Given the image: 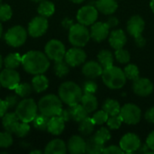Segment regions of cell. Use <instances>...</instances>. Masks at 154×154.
Instances as JSON below:
<instances>
[{
  "mask_svg": "<svg viewBox=\"0 0 154 154\" xmlns=\"http://www.w3.org/2000/svg\"><path fill=\"white\" fill-rule=\"evenodd\" d=\"M26 38H27V32L23 27L20 25H16L10 28L5 35V40L6 43L12 47L22 46L25 42Z\"/></svg>",
  "mask_w": 154,
  "mask_h": 154,
  "instance_id": "ba28073f",
  "label": "cell"
},
{
  "mask_svg": "<svg viewBox=\"0 0 154 154\" xmlns=\"http://www.w3.org/2000/svg\"><path fill=\"white\" fill-rule=\"evenodd\" d=\"M7 111V106L4 100L0 99V118H2Z\"/></svg>",
  "mask_w": 154,
  "mask_h": 154,
  "instance_id": "f5cc1de1",
  "label": "cell"
},
{
  "mask_svg": "<svg viewBox=\"0 0 154 154\" xmlns=\"http://www.w3.org/2000/svg\"><path fill=\"white\" fill-rule=\"evenodd\" d=\"M123 122L124 121H123L122 116H120V114H118V115H115V116H110L108 117V120L106 123H107V125L110 129L116 130V129L120 128Z\"/></svg>",
  "mask_w": 154,
  "mask_h": 154,
  "instance_id": "f35d334b",
  "label": "cell"
},
{
  "mask_svg": "<svg viewBox=\"0 0 154 154\" xmlns=\"http://www.w3.org/2000/svg\"><path fill=\"white\" fill-rule=\"evenodd\" d=\"M151 8H152V12L154 13V0H152V1H151Z\"/></svg>",
  "mask_w": 154,
  "mask_h": 154,
  "instance_id": "9f6ffc18",
  "label": "cell"
},
{
  "mask_svg": "<svg viewBox=\"0 0 154 154\" xmlns=\"http://www.w3.org/2000/svg\"><path fill=\"white\" fill-rule=\"evenodd\" d=\"M12 9L7 4H0V22L8 21L12 17Z\"/></svg>",
  "mask_w": 154,
  "mask_h": 154,
  "instance_id": "b9f144b4",
  "label": "cell"
},
{
  "mask_svg": "<svg viewBox=\"0 0 154 154\" xmlns=\"http://www.w3.org/2000/svg\"><path fill=\"white\" fill-rule=\"evenodd\" d=\"M118 23H119V21H118V19H117L116 16H112V17H110V18L107 20V22H106L107 25H108L110 28H112V27H116V26L118 24Z\"/></svg>",
  "mask_w": 154,
  "mask_h": 154,
  "instance_id": "816d5d0a",
  "label": "cell"
},
{
  "mask_svg": "<svg viewBox=\"0 0 154 154\" xmlns=\"http://www.w3.org/2000/svg\"><path fill=\"white\" fill-rule=\"evenodd\" d=\"M38 110V106L33 99L24 98L18 103L15 109V114L17 115L20 121L30 123L32 122V120L37 116Z\"/></svg>",
  "mask_w": 154,
  "mask_h": 154,
  "instance_id": "5b68a950",
  "label": "cell"
},
{
  "mask_svg": "<svg viewBox=\"0 0 154 154\" xmlns=\"http://www.w3.org/2000/svg\"><path fill=\"white\" fill-rule=\"evenodd\" d=\"M87 58L86 52L80 49V47H75L69 49L68 51H66L65 54V61L69 64L70 67H77L81 65L83 62H85Z\"/></svg>",
  "mask_w": 154,
  "mask_h": 154,
  "instance_id": "9a60e30c",
  "label": "cell"
},
{
  "mask_svg": "<svg viewBox=\"0 0 154 154\" xmlns=\"http://www.w3.org/2000/svg\"><path fill=\"white\" fill-rule=\"evenodd\" d=\"M115 56H116V59L120 63H128L130 61V58H131L129 51L126 50H124L123 48L116 50Z\"/></svg>",
  "mask_w": 154,
  "mask_h": 154,
  "instance_id": "7bdbcfd3",
  "label": "cell"
},
{
  "mask_svg": "<svg viewBox=\"0 0 154 154\" xmlns=\"http://www.w3.org/2000/svg\"><path fill=\"white\" fill-rule=\"evenodd\" d=\"M82 96V88L72 81L64 82L59 88V97L69 106L79 104Z\"/></svg>",
  "mask_w": 154,
  "mask_h": 154,
  "instance_id": "7a4b0ae2",
  "label": "cell"
},
{
  "mask_svg": "<svg viewBox=\"0 0 154 154\" xmlns=\"http://www.w3.org/2000/svg\"><path fill=\"white\" fill-rule=\"evenodd\" d=\"M65 128V121L61 119L59 116H51L48 123L47 131L53 135L60 134Z\"/></svg>",
  "mask_w": 154,
  "mask_h": 154,
  "instance_id": "44dd1931",
  "label": "cell"
},
{
  "mask_svg": "<svg viewBox=\"0 0 154 154\" xmlns=\"http://www.w3.org/2000/svg\"><path fill=\"white\" fill-rule=\"evenodd\" d=\"M18 97L19 96L17 94L16 95H9L4 99V101H5V105L7 106V109H12V108L17 106V105L19 103Z\"/></svg>",
  "mask_w": 154,
  "mask_h": 154,
  "instance_id": "bcb514c9",
  "label": "cell"
},
{
  "mask_svg": "<svg viewBox=\"0 0 154 154\" xmlns=\"http://www.w3.org/2000/svg\"><path fill=\"white\" fill-rule=\"evenodd\" d=\"M67 148L71 154H83L86 152V142L82 137L74 135L69 140Z\"/></svg>",
  "mask_w": 154,
  "mask_h": 154,
  "instance_id": "d6986e66",
  "label": "cell"
},
{
  "mask_svg": "<svg viewBox=\"0 0 154 154\" xmlns=\"http://www.w3.org/2000/svg\"><path fill=\"white\" fill-rule=\"evenodd\" d=\"M67 152L66 143L60 139H54L45 147L46 154H65Z\"/></svg>",
  "mask_w": 154,
  "mask_h": 154,
  "instance_id": "603a6c76",
  "label": "cell"
},
{
  "mask_svg": "<svg viewBox=\"0 0 154 154\" xmlns=\"http://www.w3.org/2000/svg\"><path fill=\"white\" fill-rule=\"evenodd\" d=\"M1 1H2V0H0V3H1Z\"/></svg>",
  "mask_w": 154,
  "mask_h": 154,
  "instance_id": "94428289",
  "label": "cell"
},
{
  "mask_svg": "<svg viewBox=\"0 0 154 154\" xmlns=\"http://www.w3.org/2000/svg\"><path fill=\"white\" fill-rule=\"evenodd\" d=\"M103 67L99 64V62L90 60L87 62L82 68V73L88 79H96L102 75Z\"/></svg>",
  "mask_w": 154,
  "mask_h": 154,
  "instance_id": "ac0fdd59",
  "label": "cell"
},
{
  "mask_svg": "<svg viewBox=\"0 0 154 154\" xmlns=\"http://www.w3.org/2000/svg\"><path fill=\"white\" fill-rule=\"evenodd\" d=\"M20 83V76L13 69H5L0 73V85L8 89H14Z\"/></svg>",
  "mask_w": 154,
  "mask_h": 154,
  "instance_id": "7c38bea8",
  "label": "cell"
},
{
  "mask_svg": "<svg viewBox=\"0 0 154 154\" xmlns=\"http://www.w3.org/2000/svg\"><path fill=\"white\" fill-rule=\"evenodd\" d=\"M108 117H109V115L106 111L100 110V111H97V113H95L94 116L91 118H92L93 122L95 123V125H103V124L107 122Z\"/></svg>",
  "mask_w": 154,
  "mask_h": 154,
  "instance_id": "ab89813d",
  "label": "cell"
},
{
  "mask_svg": "<svg viewBox=\"0 0 154 154\" xmlns=\"http://www.w3.org/2000/svg\"><path fill=\"white\" fill-rule=\"evenodd\" d=\"M145 119L149 122L154 124V106L148 109L145 113Z\"/></svg>",
  "mask_w": 154,
  "mask_h": 154,
  "instance_id": "681fc988",
  "label": "cell"
},
{
  "mask_svg": "<svg viewBox=\"0 0 154 154\" xmlns=\"http://www.w3.org/2000/svg\"><path fill=\"white\" fill-rule=\"evenodd\" d=\"M45 54L54 61L62 60L66 54L64 44L58 40H51L45 46Z\"/></svg>",
  "mask_w": 154,
  "mask_h": 154,
  "instance_id": "30bf717a",
  "label": "cell"
},
{
  "mask_svg": "<svg viewBox=\"0 0 154 154\" xmlns=\"http://www.w3.org/2000/svg\"><path fill=\"white\" fill-rule=\"evenodd\" d=\"M61 119H63L65 122H68L69 120L71 119L70 117V113H69V109H61V111L60 112V114L58 115Z\"/></svg>",
  "mask_w": 154,
  "mask_h": 154,
  "instance_id": "c3c4849f",
  "label": "cell"
},
{
  "mask_svg": "<svg viewBox=\"0 0 154 154\" xmlns=\"http://www.w3.org/2000/svg\"><path fill=\"white\" fill-rule=\"evenodd\" d=\"M97 16L98 10L93 5H85L81 7L77 14V19L79 23L86 26L93 24L97 21Z\"/></svg>",
  "mask_w": 154,
  "mask_h": 154,
  "instance_id": "8fae6325",
  "label": "cell"
},
{
  "mask_svg": "<svg viewBox=\"0 0 154 154\" xmlns=\"http://www.w3.org/2000/svg\"><path fill=\"white\" fill-rule=\"evenodd\" d=\"M34 153H42V152L41 151H32V152H31V154H34Z\"/></svg>",
  "mask_w": 154,
  "mask_h": 154,
  "instance_id": "6f0895ef",
  "label": "cell"
},
{
  "mask_svg": "<svg viewBox=\"0 0 154 154\" xmlns=\"http://www.w3.org/2000/svg\"><path fill=\"white\" fill-rule=\"evenodd\" d=\"M32 1H34V2H42V0H32Z\"/></svg>",
  "mask_w": 154,
  "mask_h": 154,
  "instance_id": "91938a15",
  "label": "cell"
},
{
  "mask_svg": "<svg viewBox=\"0 0 154 154\" xmlns=\"http://www.w3.org/2000/svg\"><path fill=\"white\" fill-rule=\"evenodd\" d=\"M104 150V144L96 140L94 136L90 137L86 142V152L89 154L102 153Z\"/></svg>",
  "mask_w": 154,
  "mask_h": 154,
  "instance_id": "83f0119b",
  "label": "cell"
},
{
  "mask_svg": "<svg viewBox=\"0 0 154 154\" xmlns=\"http://www.w3.org/2000/svg\"><path fill=\"white\" fill-rule=\"evenodd\" d=\"M70 1H72V2L75 3V4H80V3L84 2L85 0H70Z\"/></svg>",
  "mask_w": 154,
  "mask_h": 154,
  "instance_id": "db71d44e",
  "label": "cell"
},
{
  "mask_svg": "<svg viewBox=\"0 0 154 154\" xmlns=\"http://www.w3.org/2000/svg\"><path fill=\"white\" fill-rule=\"evenodd\" d=\"M38 109L41 114L49 117L58 116L62 109V101L55 95H47L42 97L38 103Z\"/></svg>",
  "mask_w": 154,
  "mask_h": 154,
  "instance_id": "277c9868",
  "label": "cell"
},
{
  "mask_svg": "<svg viewBox=\"0 0 154 154\" xmlns=\"http://www.w3.org/2000/svg\"><path fill=\"white\" fill-rule=\"evenodd\" d=\"M0 86H1V85H0Z\"/></svg>",
  "mask_w": 154,
  "mask_h": 154,
  "instance_id": "6125c7cd",
  "label": "cell"
},
{
  "mask_svg": "<svg viewBox=\"0 0 154 154\" xmlns=\"http://www.w3.org/2000/svg\"><path fill=\"white\" fill-rule=\"evenodd\" d=\"M121 149L127 153H133L139 150L141 147V140L138 135L133 133L126 134L120 141Z\"/></svg>",
  "mask_w": 154,
  "mask_h": 154,
  "instance_id": "5bb4252c",
  "label": "cell"
},
{
  "mask_svg": "<svg viewBox=\"0 0 154 154\" xmlns=\"http://www.w3.org/2000/svg\"><path fill=\"white\" fill-rule=\"evenodd\" d=\"M20 119L17 115L14 113H5V115L2 117V125L6 132L14 134L17 125L19 124Z\"/></svg>",
  "mask_w": 154,
  "mask_h": 154,
  "instance_id": "7402d4cb",
  "label": "cell"
},
{
  "mask_svg": "<svg viewBox=\"0 0 154 154\" xmlns=\"http://www.w3.org/2000/svg\"><path fill=\"white\" fill-rule=\"evenodd\" d=\"M2 33H3V27H2V24L0 23V37L2 36Z\"/></svg>",
  "mask_w": 154,
  "mask_h": 154,
  "instance_id": "680465c9",
  "label": "cell"
},
{
  "mask_svg": "<svg viewBox=\"0 0 154 154\" xmlns=\"http://www.w3.org/2000/svg\"><path fill=\"white\" fill-rule=\"evenodd\" d=\"M90 39V32L82 23L71 25L69 32V41L75 47L85 46Z\"/></svg>",
  "mask_w": 154,
  "mask_h": 154,
  "instance_id": "8992f818",
  "label": "cell"
},
{
  "mask_svg": "<svg viewBox=\"0 0 154 154\" xmlns=\"http://www.w3.org/2000/svg\"><path fill=\"white\" fill-rule=\"evenodd\" d=\"M69 113H70V117L73 121L75 122H81L84 120L86 117H88V111L83 107V106L80 104H76L74 106H71L69 107Z\"/></svg>",
  "mask_w": 154,
  "mask_h": 154,
  "instance_id": "484cf974",
  "label": "cell"
},
{
  "mask_svg": "<svg viewBox=\"0 0 154 154\" xmlns=\"http://www.w3.org/2000/svg\"><path fill=\"white\" fill-rule=\"evenodd\" d=\"M144 26L145 23L140 15H134L127 22V31L130 35L134 38L135 42L139 47H143L146 42L145 39L143 37Z\"/></svg>",
  "mask_w": 154,
  "mask_h": 154,
  "instance_id": "52a82bcc",
  "label": "cell"
},
{
  "mask_svg": "<svg viewBox=\"0 0 154 154\" xmlns=\"http://www.w3.org/2000/svg\"><path fill=\"white\" fill-rule=\"evenodd\" d=\"M101 77L105 85L111 89L122 88L126 82V77L124 70L115 66L104 69Z\"/></svg>",
  "mask_w": 154,
  "mask_h": 154,
  "instance_id": "3957f363",
  "label": "cell"
},
{
  "mask_svg": "<svg viewBox=\"0 0 154 154\" xmlns=\"http://www.w3.org/2000/svg\"><path fill=\"white\" fill-rule=\"evenodd\" d=\"M51 117L43 115V114H40L35 116V118L32 120L33 122V126L38 129V130H41V131H45L47 130V127H48V123H49V120H50Z\"/></svg>",
  "mask_w": 154,
  "mask_h": 154,
  "instance_id": "836d02e7",
  "label": "cell"
},
{
  "mask_svg": "<svg viewBox=\"0 0 154 154\" xmlns=\"http://www.w3.org/2000/svg\"><path fill=\"white\" fill-rule=\"evenodd\" d=\"M32 87L38 93L43 92L49 87V80L42 74L35 75V77L32 80Z\"/></svg>",
  "mask_w": 154,
  "mask_h": 154,
  "instance_id": "4316f807",
  "label": "cell"
},
{
  "mask_svg": "<svg viewBox=\"0 0 154 154\" xmlns=\"http://www.w3.org/2000/svg\"><path fill=\"white\" fill-rule=\"evenodd\" d=\"M69 64L66 61H63V60H59V61H55L54 72H55L56 76H58L60 78H63L69 73Z\"/></svg>",
  "mask_w": 154,
  "mask_h": 154,
  "instance_id": "e575fe53",
  "label": "cell"
},
{
  "mask_svg": "<svg viewBox=\"0 0 154 154\" xmlns=\"http://www.w3.org/2000/svg\"><path fill=\"white\" fill-rule=\"evenodd\" d=\"M134 92L140 97H147L153 91L152 82L146 78H139L134 81L133 84Z\"/></svg>",
  "mask_w": 154,
  "mask_h": 154,
  "instance_id": "2e32d148",
  "label": "cell"
},
{
  "mask_svg": "<svg viewBox=\"0 0 154 154\" xmlns=\"http://www.w3.org/2000/svg\"><path fill=\"white\" fill-rule=\"evenodd\" d=\"M97 60L103 69L109 68L114 64V56L112 52L107 50H102L97 55Z\"/></svg>",
  "mask_w": 154,
  "mask_h": 154,
  "instance_id": "f1b7e54d",
  "label": "cell"
},
{
  "mask_svg": "<svg viewBox=\"0 0 154 154\" xmlns=\"http://www.w3.org/2000/svg\"><path fill=\"white\" fill-rule=\"evenodd\" d=\"M119 114L125 124L136 125L141 121V109L134 104H125L121 107Z\"/></svg>",
  "mask_w": 154,
  "mask_h": 154,
  "instance_id": "9c48e42d",
  "label": "cell"
},
{
  "mask_svg": "<svg viewBox=\"0 0 154 154\" xmlns=\"http://www.w3.org/2000/svg\"><path fill=\"white\" fill-rule=\"evenodd\" d=\"M80 103L88 114L96 111L98 106L97 99L94 94H84L81 97Z\"/></svg>",
  "mask_w": 154,
  "mask_h": 154,
  "instance_id": "d4e9b609",
  "label": "cell"
},
{
  "mask_svg": "<svg viewBox=\"0 0 154 154\" xmlns=\"http://www.w3.org/2000/svg\"><path fill=\"white\" fill-rule=\"evenodd\" d=\"M126 41L125 33L122 29L115 30L111 32L109 35V43L116 50L123 48L125 45Z\"/></svg>",
  "mask_w": 154,
  "mask_h": 154,
  "instance_id": "ffe728a7",
  "label": "cell"
},
{
  "mask_svg": "<svg viewBox=\"0 0 154 154\" xmlns=\"http://www.w3.org/2000/svg\"><path fill=\"white\" fill-rule=\"evenodd\" d=\"M97 90V85L94 81L88 80L83 84L82 91L84 92V94H95Z\"/></svg>",
  "mask_w": 154,
  "mask_h": 154,
  "instance_id": "f6af8a7d",
  "label": "cell"
},
{
  "mask_svg": "<svg viewBox=\"0 0 154 154\" xmlns=\"http://www.w3.org/2000/svg\"><path fill=\"white\" fill-rule=\"evenodd\" d=\"M125 152L121 149V147L119 146H116V145H111L108 146L106 148H104L103 152L102 153L106 154H122L124 153Z\"/></svg>",
  "mask_w": 154,
  "mask_h": 154,
  "instance_id": "7dc6e473",
  "label": "cell"
},
{
  "mask_svg": "<svg viewBox=\"0 0 154 154\" xmlns=\"http://www.w3.org/2000/svg\"><path fill=\"white\" fill-rule=\"evenodd\" d=\"M3 64H4V60L2 59V56L0 55V70H1V69H2Z\"/></svg>",
  "mask_w": 154,
  "mask_h": 154,
  "instance_id": "11a10c76",
  "label": "cell"
},
{
  "mask_svg": "<svg viewBox=\"0 0 154 154\" xmlns=\"http://www.w3.org/2000/svg\"><path fill=\"white\" fill-rule=\"evenodd\" d=\"M22 65L25 71L32 75L43 74L50 67V60L46 54L31 51L22 56Z\"/></svg>",
  "mask_w": 154,
  "mask_h": 154,
  "instance_id": "6da1fadb",
  "label": "cell"
},
{
  "mask_svg": "<svg viewBox=\"0 0 154 154\" xmlns=\"http://www.w3.org/2000/svg\"><path fill=\"white\" fill-rule=\"evenodd\" d=\"M54 12H55V6L53 3L51 1L42 0V3L38 6V13L42 16L50 17L54 14Z\"/></svg>",
  "mask_w": 154,
  "mask_h": 154,
  "instance_id": "1f68e13d",
  "label": "cell"
},
{
  "mask_svg": "<svg viewBox=\"0 0 154 154\" xmlns=\"http://www.w3.org/2000/svg\"><path fill=\"white\" fill-rule=\"evenodd\" d=\"M22 64V56L19 53H10L4 60V65L6 69H15Z\"/></svg>",
  "mask_w": 154,
  "mask_h": 154,
  "instance_id": "f546056e",
  "label": "cell"
},
{
  "mask_svg": "<svg viewBox=\"0 0 154 154\" xmlns=\"http://www.w3.org/2000/svg\"><path fill=\"white\" fill-rule=\"evenodd\" d=\"M146 144L150 150L154 151V131L148 135V137L146 139Z\"/></svg>",
  "mask_w": 154,
  "mask_h": 154,
  "instance_id": "f907efd6",
  "label": "cell"
},
{
  "mask_svg": "<svg viewBox=\"0 0 154 154\" xmlns=\"http://www.w3.org/2000/svg\"><path fill=\"white\" fill-rule=\"evenodd\" d=\"M124 72H125V75L126 79H128L130 80L134 81L137 79H139V69L134 64H129V65H127L125 68Z\"/></svg>",
  "mask_w": 154,
  "mask_h": 154,
  "instance_id": "d590c367",
  "label": "cell"
},
{
  "mask_svg": "<svg viewBox=\"0 0 154 154\" xmlns=\"http://www.w3.org/2000/svg\"><path fill=\"white\" fill-rule=\"evenodd\" d=\"M28 124L29 123L20 121L14 132V134L18 137H24L25 135H27L28 133L30 132V125Z\"/></svg>",
  "mask_w": 154,
  "mask_h": 154,
  "instance_id": "60d3db41",
  "label": "cell"
},
{
  "mask_svg": "<svg viewBox=\"0 0 154 154\" xmlns=\"http://www.w3.org/2000/svg\"><path fill=\"white\" fill-rule=\"evenodd\" d=\"M96 7L104 14H112L117 9L118 5L116 0H97Z\"/></svg>",
  "mask_w": 154,
  "mask_h": 154,
  "instance_id": "cb8c5ba5",
  "label": "cell"
},
{
  "mask_svg": "<svg viewBox=\"0 0 154 154\" xmlns=\"http://www.w3.org/2000/svg\"><path fill=\"white\" fill-rule=\"evenodd\" d=\"M48 29V21L44 16L34 17L28 25V32L32 37H40L43 35Z\"/></svg>",
  "mask_w": 154,
  "mask_h": 154,
  "instance_id": "4fadbf2b",
  "label": "cell"
},
{
  "mask_svg": "<svg viewBox=\"0 0 154 154\" xmlns=\"http://www.w3.org/2000/svg\"><path fill=\"white\" fill-rule=\"evenodd\" d=\"M32 87L28 84V83H19L16 88H14V91L15 93L21 97H28L31 93H32Z\"/></svg>",
  "mask_w": 154,
  "mask_h": 154,
  "instance_id": "8d00e7d4",
  "label": "cell"
},
{
  "mask_svg": "<svg viewBox=\"0 0 154 154\" xmlns=\"http://www.w3.org/2000/svg\"><path fill=\"white\" fill-rule=\"evenodd\" d=\"M13 144V137L11 133L3 132L0 133V147L1 148H8Z\"/></svg>",
  "mask_w": 154,
  "mask_h": 154,
  "instance_id": "ee69618b",
  "label": "cell"
},
{
  "mask_svg": "<svg viewBox=\"0 0 154 154\" xmlns=\"http://www.w3.org/2000/svg\"><path fill=\"white\" fill-rule=\"evenodd\" d=\"M109 29L110 27L107 25L106 23L102 22H95L90 30V38H92L95 42H102L107 38L109 35Z\"/></svg>",
  "mask_w": 154,
  "mask_h": 154,
  "instance_id": "e0dca14e",
  "label": "cell"
},
{
  "mask_svg": "<svg viewBox=\"0 0 154 154\" xmlns=\"http://www.w3.org/2000/svg\"><path fill=\"white\" fill-rule=\"evenodd\" d=\"M94 137L96 138L97 141H98L99 143L105 144L106 142H108L111 139V134H110V132H109V130L107 128L102 127L95 134Z\"/></svg>",
  "mask_w": 154,
  "mask_h": 154,
  "instance_id": "74e56055",
  "label": "cell"
},
{
  "mask_svg": "<svg viewBox=\"0 0 154 154\" xmlns=\"http://www.w3.org/2000/svg\"><path fill=\"white\" fill-rule=\"evenodd\" d=\"M103 110L106 111L110 116L118 115L120 113L121 106H120L119 103L116 100L108 98L103 104Z\"/></svg>",
  "mask_w": 154,
  "mask_h": 154,
  "instance_id": "4dcf8cb0",
  "label": "cell"
},
{
  "mask_svg": "<svg viewBox=\"0 0 154 154\" xmlns=\"http://www.w3.org/2000/svg\"><path fill=\"white\" fill-rule=\"evenodd\" d=\"M95 123L93 122L92 118L90 117H86L84 120L79 122V131L80 132L81 134L83 135H89L93 133L95 129Z\"/></svg>",
  "mask_w": 154,
  "mask_h": 154,
  "instance_id": "d6a6232c",
  "label": "cell"
}]
</instances>
